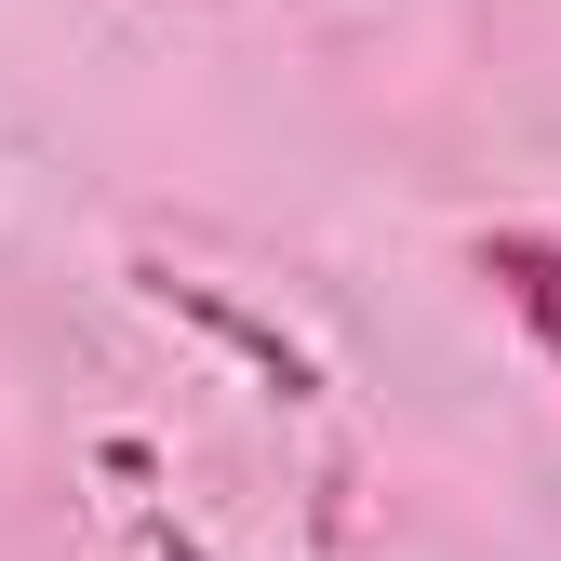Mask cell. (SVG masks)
<instances>
[{"label": "cell", "mask_w": 561, "mask_h": 561, "mask_svg": "<svg viewBox=\"0 0 561 561\" xmlns=\"http://www.w3.org/2000/svg\"><path fill=\"white\" fill-rule=\"evenodd\" d=\"M468 267L495 280V308H508V321L535 334V362L561 375V241H548V228H495V241H481Z\"/></svg>", "instance_id": "1"}]
</instances>
